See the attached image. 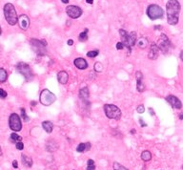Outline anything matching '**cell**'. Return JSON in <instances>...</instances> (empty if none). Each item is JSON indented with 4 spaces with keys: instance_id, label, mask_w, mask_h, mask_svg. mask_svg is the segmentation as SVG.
Returning <instances> with one entry per match:
<instances>
[{
    "instance_id": "48",
    "label": "cell",
    "mask_w": 183,
    "mask_h": 170,
    "mask_svg": "<svg viewBox=\"0 0 183 170\" xmlns=\"http://www.w3.org/2000/svg\"><path fill=\"white\" fill-rule=\"evenodd\" d=\"M2 34V30H1V27H0V34Z\"/></svg>"
},
{
    "instance_id": "24",
    "label": "cell",
    "mask_w": 183,
    "mask_h": 170,
    "mask_svg": "<svg viewBox=\"0 0 183 170\" xmlns=\"http://www.w3.org/2000/svg\"><path fill=\"white\" fill-rule=\"evenodd\" d=\"M137 46L141 49H145L148 46V41L145 37H141L139 40L137 41Z\"/></svg>"
},
{
    "instance_id": "17",
    "label": "cell",
    "mask_w": 183,
    "mask_h": 170,
    "mask_svg": "<svg viewBox=\"0 0 183 170\" xmlns=\"http://www.w3.org/2000/svg\"><path fill=\"white\" fill-rule=\"evenodd\" d=\"M89 95H90V92H89L88 87H83L82 89L79 90V98L86 104L89 103Z\"/></svg>"
},
{
    "instance_id": "13",
    "label": "cell",
    "mask_w": 183,
    "mask_h": 170,
    "mask_svg": "<svg viewBox=\"0 0 183 170\" xmlns=\"http://www.w3.org/2000/svg\"><path fill=\"white\" fill-rule=\"evenodd\" d=\"M18 24H19V27L22 30H27L30 26V18L28 17V16L26 15H21L18 17Z\"/></svg>"
},
{
    "instance_id": "26",
    "label": "cell",
    "mask_w": 183,
    "mask_h": 170,
    "mask_svg": "<svg viewBox=\"0 0 183 170\" xmlns=\"http://www.w3.org/2000/svg\"><path fill=\"white\" fill-rule=\"evenodd\" d=\"M78 39L81 42H85L86 40H88V29H85L84 32H82L79 35H78Z\"/></svg>"
},
{
    "instance_id": "15",
    "label": "cell",
    "mask_w": 183,
    "mask_h": 170,
    "mask_svg": "<svg viewBox=\"0 0 183 170\" xmlns=\"http://www.w3.org/2000/svg\"><path fill=\"white\" fill-rule=\"evenodd\" d=\"M158 52H159V48L158 46L153 43L151 45L150 51H149V54H148V57L152 60H155L156 58L158 57Z\"/></svg>"
},
{
    "instance_id": "1",
    "label": "cell",
    "mask_w": 183,
    "mask_h": 170,
    "mask_svg": "<svg viewBox=\"0 0 183 170\" xmlns=\"http://www.w3.org/2000/svg\"><path fill=\"white\" fill-rule=\"evenodd\" d=\"M167 21L170 25H176L178 23L180 4L177 0H169L166 4Z\"/></svg>"
},
{
    "instance_id": "35",
    "label": "cell",
    "mask_w": 183,
    "mask_h": 170,
    "mask_svg": "<svg viewBox=\"0 0 183 170\" xmlns=\"http://www.w3.org/2000/svg\"><path fill=\"white\" fill-rule=\"evenodd\" d=\"M124 47H125V46H124V44H123L121 41L116 43V49H117V50H123V49H124Z\"/></svg>"
},
{
    "instance_id": "8",
    "label": "cell",
    "mask_w": 183,
    "mask_h": 170,
    "mask_svg": "<svg viewBox=\"0 0 183 170\" xmlns=\"http://www.w3.org/2000/svg\"><path fill=\"white\" fill-rule=\"evenodd\" d=\"M16 70L25 77L26 80H32L33 77V74L32 72L31 67L29 66V64L25 63V62H19L16 64Z\"/></svg>"
},
{
    "instance_id": "45",
    "label": "cell",
    "mask_w": 183,
    "mask_h": 170,
    "mask_svg": "<svg viewBox=\"0 0 183 170\" xmlns=\"http://www.w3.org/2000/svg\"><path fill=\"white\" fill-rule=\"evenodd\" d=\"M61 1H62V3H64V4L69 3V0H61Z\"/></svg>"
},
{
    "instance_id": "18",
    "label": "cell",
    "mask_w": 183,
    "mask_h": 170,
    "mask_svg": "<svg viewBox=\"0 0 183 170\" xmlns=\"http://www.w3.org/2000/svg\"><path fill=\"white\" fill-rule=\"evenodd\" d=\"M68 80H69V75L67 72L65 71H60L58 72L57 74V80L60 84H66L68 82Z\"/></svg>"
},
{
    "instance_id": "22",
    "label": "cell",
    "mask_w": 183,
    "mask_h": 170,
    "mask_svg": "<svg viewBox=\"0 0 183 170\" xmlns=\"http://www.w3.org/2000/svg\"><path fill=\"white\" fill-rule=\"evenodd\" d=\"M21 160H22V163L25 166L27 167H32L33 166V160L30 158L29 156L27 155H21Z\"/></svg>"
},
{
    "instance_id": "7",
    "label": "cell",
    "mask_w": 183,
    "mask_h": 170,
    "mask_svg": "<svg viewBox=\"0 0 183 170\" xmlns=\"http://www.w3.org/2000/svg\"><path fill=\"white\" fill-rule=\"evenodd\" d=\"M31 45L33 49V51L38 55V56H43L46 53V47H47V42L45 39L42 40H38L35 38L31 39Z\"/></svg>"
},
{
    "instance_id": "14",
    "label": "cell",
    "mask_w": 183,
    "mask_h": 170,
    "mask_svg": "<svg viewBox=\"0 0 183 170\" xmlns=\"http://www.w3.org/2000/svg\"><path fill=\"white\" fill-rule=\"evenodd\" d=\"M136 87L138 92H143L145 90V85L143 83V75L140 71H137L136 73Z\"/></svg>"
},
{
    "instance_id": "21",
    "label": "cell",
    "mask_w": 183,
    "mask_h": 170,
    "mask_svg": "<svg viewBox=\"0 0 183 170\" xmlns=\"http://www.w3.org/2000/svg\"><path fill=\"white\" fill-rule=\"evenodd\" d=\"M42 127H43V129L45 130V131H46L48 134H50V133L53 132L54 124H53V122H50V121H46V122H42Z\"/></svg>"
},
{
    "instance_id": "34",
    "label": "cell",
    "mask_w": 183,
    "mask_h": 170,
    "mask_svg": "<svg viewBox=\"0 0 183 170\" xmlns=\"http://www.w3.org/2000/svg\"><path fill=\"white\" fill-rule=\"evenodd\" d=\"M7 92L3 89H0V99H5L7 97Z\"/></svg>"
},
{
    "instance_id": "44",
    "label": "cell",
    "mask_w": 183,
    "mask_h": 170,
    "mask_svg": "<svg viewBox=\"0 0 183 170\" xmlns=\"http://www.w3.org/2000/svg\"><path fill=\"white\" fill-rule=\"evenodd\" d=\"M136 129H132V130H131V134H136Z\"/></svg>"
},
{
    "instance_id": "49",
    "label": "cell",
    "mask_w": 183,
    "mask_h": 170,
    "mask_svg": "<svg viewBox=\"0 0 183 170\" xmlns=\"http://www.w3.org/2000/svg\"><path fill=\"white\" fill-rule=\"evenodd\" d=\"M182 169H183V165H182Z\"/></svg>"
},
{
    "instance_id": "9",
    "label": "cell",
    "mask_w": 183,
    "mask_h": 170,
    "mask_svg": "<svg viewBox=\"0 0 183 170\" xmlns=\"http://www.w3.org/2000/svg\"><path fill=\"white\" fill-rule=\"evenodd\" d=\"M9 125H10V128L12 130V131H15V132L20 131V130L22 129V123H21L20 117L16 113H12L10 116Z\"/></svg>"
},
{
    "instance_id": "32",
    "label": "cell",
    "mask_w": 183,
    "mask_h": 170,
    "mask_svg": "<svg viewBox=\"0 0 183 170\" xmlns=\"http://www.w3.org/2000/svg\"><path fill=\"white\" fill-rule=\"evenodd\" d=\"M21 117H22V119L24 122H29V117L26 115V110L24 108H21Z\"/></svg>"
},
{
    "instance_id": "37",
    "label": "cell",
    "mask_w": 183,
    "mask_h": 170,
    "mask_svg": "<svg viewBox=\"0 0 183 170\" xmlns=\"http://www.w3.org/2000/svg\"><path fill=\"white\" fill-rule=\"evenodd\" d=\"M12 166H14V168H18V163H17V161H14L12 162Z\"/></svg>"
},
{
    "instance_id": "27",
    "label": "cell",
    "mask_w": 183,
    "mask_h": 170,
    "mask_svg": "<svg viewBox=\"0 0 183 170\" xmlns=\"http://www.w3.org/2000/svg\"><path fill=\"white\" fill-rule=\"evenodd\" d=\"M11 140L12 142H19V141L22 140V137L19 136V135H17L16 133H11Z\"/></svg>"
},
{
    "instance_id": "25",
    "label": "cell",
    "mask_w": 183,
    "mask_h": 170,
    "mask_svg": "<svg viewBox=\"0 0 183 170\" xmlns=\"http://www.w3.org/2000/svg\"><path fill=\"white\" fill-rule=\"evenodd\" d=\"M7 78H8V74L6 70L3 68H0V82L1 83L5 82L7 80Z\"/></svg>"
},
{
    "instance_id": "20",
    "label": "cell",
    "mask_w": 183,
    "mask_h": 170,
    "mask_svg": "<svg viewBox=\"0 0 183 170\" xmlns=\"http://www.w3.org/2000/svg\"><path fill=\"white\" fill-rule=\"evenodd\" d=\"M46 148L49 152H55L56 150H57L58 148V145L54 140H51L47 142L46 145Z\"/></svg>"
},
{
    "instance_id": "42",
    "label": "cell",
    "mask_w": 183,
    "mask_h": 170,
    "mask_svg": "<svg viewBox=\"0 0 183 170\" xmlns=\"http://www.w3.org/2000/svg\"><path fill=\"white\" fill-rule=\"evenodd\" d=\"M178 117H179V120H181V121H182V120H183V113H180Z\"/></svg>"
},
{
    "instance_id": "40",
    "label": "cell",
    "mask_w": 183,
    "mask_h": 170,
    "mask_svg": "<svg viewBox=\"0 0 183 170\" xmlns=\"http://www.w3.org/2000/svg\"><path fill=\"white\" fill-rule=\"evenodd\" d=\"M149 111H150V113H151L152 116H154V109L153 108H149Z\"/></svg>"
},
{
    "instance_id": "41",
    "label": "cell",
    "mask_w": 183,
    "mask_h": 170,
    "mask_svg": "<svg viewBox=\"0 0 183 170\" xmlns=\"http://www.w3.org/2000/svg\"><path fill=\"white\" fill-rule=\"evenodd\" d=\"M86 2L92 5V4H93V3H94V0H86Z\"/></svg>"
},
{
    "instance_id": "30",
    "label": "cell",
    "mask_w": 183,
    "mask_h": 170,
    "mask_svg": "<svg viewBox=\"0 0 183 170\" xmlns=\"http://www.w3.org/2000/svg\"><path fill=\"white\" fill-rule=\"evenodd\" d=\"M94 69H95L96 72L100 73V72L103 71V65L100 62H96L95 65H94Z\"/></svg>"
},
{
    "instance_id": "2",
    "label": "cell",
    "mask_w": 183,
    "mask_h": 170,
    "mask_svg": "<svg viewBox=\"0 0 183 170\" xmlns=\"http://www.w3.org/2000/svg\"><path fill=\"white\" fill-rule=\"evenodd\" d=\"M119 34H120V37H121V42L129 50V54H130L131 50H132V48L136 45V32L127 33L125 30L120 29Z\"/></svg>"
},
{
    "instance_id": "6",
    "label": "cell",
    "mask_w": 183,
    "mask_h": 170,
    "mask_svg": "<svg viewBox=\"0 0 183 170\" xmlns=\"http://www.w3.org/2000/svg\"><path fill=\"white\" fill-rule=\"evenodd\" d=\"M163 15H164V11H163L162 8L159 7L158 5L152 4L147 8V16L152 20L160 19L163 17Z\"/></svg>"
},
{
    "instance_id": "29",
    "label": "cell",
    "mask_w": 183,
    "mask_h": 170,
    "mask_svg": "<svg viewBox=\"0 0 183 170\" xmlns=\"http://www.w3.org/2000/svg\"><path fill=\"white\" fill-rule=\"evenodd\" d=\"M99 54V51L98 50H94V51H90L87 53V57H91V58H94L96 57H97Z\"/></svg>"
},
{
    "instance_id": "12",
    "label": "cell",
    "mask_w": 183,
    "mask_h": 170,
    "mask_svg": "<svg viewBox=\"0 0 183 170\" xmlns=\"http://www.w3.org/2000/svg\"><path fill=\"white\" fill-rule=\"evenodd\" d=\"M166 100L167 102L171 105L174 109H178L180 110L182 108V103L179 100V99H177L176 96L174 95H169L168 97H166Z\"/></svg>"
},
{
    "instance_id": "4",
    "label": "cell",
    "mask_w": 183,
    "mask_h": 170,
    "mask_svg": "<svg viewBox=\"0 0 183 170\" xmlns=\"http://www.w3.org/2000/svg\"><path fill=\"white\" fill-rule=\"evenodd\" d=\"M104 113L110 120L118 121L121 117V110L114 104H105L104 105Z\"/></svg>"
},
{
    "instance_id": "39",
    "label": "cell",
    "mask_w": 183,
    "mask_h": 170,
    "mask_svg": "<svg viewBox=\"0 0 183 170\" xmlns=\"http://www.w3.org/2000/svg\"><path fill=\"white\" fill-rule=\"evenodd\" d=\"M67 43H68V45H69V46H72V45L74 44V40H73V39H69Z\"/></svg>"
},
{
    "instance_id": "23",
    "label": "cell",
    "mask_w": 183,
    "mask_h": 170,
    "mask_svg": "<svg viewBox=\"0 0 183 170\" xmlns=\"http://www.w3.org/2000/svg\"><path fill=\"white\" fill-rule=\"evenodd\" d=\"M141 159L144 162H149L152 159V153L148 150H145L141 153Z\"/></svg>"
},
{
    "instance_id": "5",
    "label": "cell",
    "mask_w": 183,
    "mask_h": 170,
    "mask_svg": "<svg viewBox=\"0 0 183 170\" xmlns=\"http://www.w3.org/2000/svg\"><path fill=\"white\" fill-rule=\"evenodd\" d=\"M39 100H40V103L42 104V105L50 106L56 100V96L53 92H51L50 90L44 89L41 91L40 97H39Z\"/></svg>"
},
{
    "instance_id": "10",
    "label": "cell",
    "mask_w": 183,
    "mask_h": 170,
    "mask_svg": "<svg viewBox=\"0 0 183 170\" xmlns=\"http://www.w3.org/2000/svg\"><path fill=\"white\" fill-rule=\"evenodd\" d=\"M158 46L159 48V50L162 52L163 54H166L167 52L169 51L170 47H171V42H170V39L167 37L166 34H161L159 39H158Z\"/></svg>"
},
{
    "instance_id": "11",
    "label": "cell",
    "mask_w": 183,
    "mask_h": 170,
    "mask_svg": "<svg viewBox=\"0 0 183 170\" xmlns=\"http://www.w3.org/2000/svg\"><path fill=\"white\" fill-rule=\"evenodd\" d=\"M66 12H67V15L71 18L76 19V18L81 16V15H82V10L79 7H77V6L70 5V6H68L66 8Z\"/></svg>"
},
{
    "instance_id": "47",
    "label": "cell",
    "mask_w": 183,
    "mask_h": 170,
    "mask_svg": "<svg viewBox=\"0 0 183 170\" xmlns=\"http://www.w3.org/2000/svg\"><path fill=\"white\" fill-rule=\"evenodd\" d=\"M32 105H36V102L35 101H32Z\"/></svg>"
},
{
    "instance_id": "3",
    "label": "cell",
    "mask_w": 183,
    "mask_h": 170,
    "mask_svg": "<svg viewBox=\"0 0 183 170\" xmlns=\"http://www.w3.org/2000/svg\"><path fill=\"white\" fill-rule=\"evenodd\" d=\"M3 11H4L5 18L10 25L14 26L18 22V16H17V14H16V8L11 3H6L5 6H4Z\"/></svg>"
},
{
    "instance_id": "16",
    "label": "cell",
    "mask_w": 183,
    "mask_h": 170,
    "mask_svg": "<svg viewBox=\"0 0 183 170\" xmlns=\"http://www.w3.org/2000/svg\"><path fill=\"white\" fill-rule=\"evenodd\" d=\"M74 66L77 68V69H79V70H85L88 68V63L87 61L82 58V57H78V58H75L74 61Z\"/></svg>"
},
{
    "instance_id": "33",
    "label": "cell",
    "mask_w": 183,
    "mask_h": 170,
    "mask_svg": "<svg viewBox=\"0 0 183 170\" xmlns=\"http://www.w3.org/2000/svg\"><path fill=\"white\" fill-rule=\"evenodd\" d=\"M16 149H17V150H23V149H24V145H23L22 141L16 142Z\"/></svg>"
},
{
    "instance_id": "36",
    "label": "cell",
    "mask_w": 183,
    "mask_h": 170,
    "mask_svg": "<svg viewBox=\"0 0 183 170\" xmlns=\"http://www.w3.org/2000/svg\"><path fill=\"white\" fill-rule=\"evenodd\" d=\"M137 113H144V111H145V109H144V105H139L138 107H137Z\"/></svg>"
},
{
    "instance_id": "31",
    "label": "cell",
    "mask_w": 183,
    "mask_h": 170,
    "mask_svg": "<svg viewBox=\"0 0 183 170\" xmlns=\"http://www.w3.org/2000/svg\"><path fill=\"white\" fill-rule=\"evenodd\" d=\"M114 170H128V169L118 163H114Z\"/></svg>"
},
{
    "instance_id": "46",
    "label": "cell",
    "mask_w": 183,
    "mask_h": 170,
    "mask_svg": "<svg viewBox=\"0 0 183 170\" xmlns=\"http://www.w3.org/2000/svg\"><path fill=\"white\" fill-rule=\"evenodd\" d=\"M3 155V152H2V149H1V146H0V156Z\"/></svg>"
},
{
    "instance_id": "38",
    "label": "cell",
    "mask_w": 183,
    "mask_h": 170,
    "mask_svg": "<svg viewBox=\"0 0 183 170\" xmlns=\"http://www.w3.org/2000/svg\"><path fill=\"white\" fill-rule=\"evenodd\" d=\"M139 123L141 124V126H142V127H145V126L147 125L144 122H143V120H142V119H140V120H139Z\"/></svg>"
},
{
    "instance_id": "28",
    "label": "cell",
    "mask_w": 183,
    "mask_h": 170,
    "mask_svg": "<svg viewBox=\"0 0 183 170\" xmlns=\"http://www.w3.org/2000/svg\"><path fill=\"white\" fill-rule=\"evenodd\" d=\"M87 170H96V163L94 162V160H88L87 162Z\"/></svg>"
},
{
    "instance_id": "19",
    "label": "cell",
    "mask_w": 183,
    "mask_h": 170,
    "mask_svg": "<svg viewBox=\"0 0 183 170\" xmlns=\"http://www.w3.org/2000/svg\"><path fill=\"white\" fill-rule=\"evenodd\" d=\"M91 147H92V145L90 142H82V143H80V145H77L76 151L79 153H83V152L89 151L91 149Z\"/></svg>"
},
{
    "instance_id": "43",
    "label": "cell",
    "mask_w": 183,
    "mask_h": 170,
    "mask_svg": "<svg viewBox=\"0 0 183 170\" xmlns=\"http://www.w3.org/2000/svg\"><path fill=\"white\" fill-rule=\"evenodd\" d=\"M179 57H180V59L183 61V51H181V53H180V56H179Z\"/></svg>"
}]
</instances>
